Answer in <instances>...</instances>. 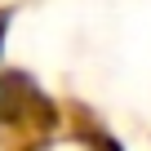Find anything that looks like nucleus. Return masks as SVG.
<instances>
[{"label": "nucleus", "mask_w": 151, "mask_h": 151, "mask_svg": "<svg viewBox=\"0 0 151 151\" xmlns=\"http://www.w3.org/2000/svg\"><path fill=\"white\" fill-rule=\"evenodd\" d=\"M45 151H93L89 142H53V147H45Z\"/></svg>", "instance_id": "f257e3e1"}]
</instances>
